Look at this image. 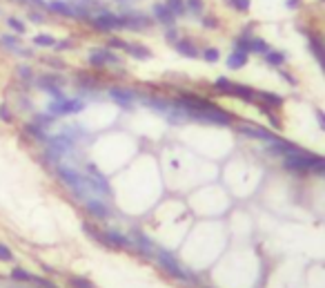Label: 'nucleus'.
Returning <instances> with one entry per match:
<instances>
[{"mask_svg":"<svg viewBox=\"0 0 325 288\" xmlns=\"http://www.w3.org/2000/svg\"><path fill=\"white\" fill-rule=\"evenodd\" d=\"M200 56H203V60H207V63H216V60L221 58V52H218L216 47H207V50L200 52Z\"/></svg>","mask_w":325,"mask_h":288,"instance_id":"obj_33","label":"nucleus"},{"mask_svg":"<svg viewBox=\"0 0 325 288\" xmlns=\"http://www.w3.org/2000/svg\"><path fill=\"white\" fill-rule=\"evenodd\" d=\"M31 284H36V286H40V288H56L51 282H49V279H45V277H36V275H34V279H31Z\"/></svg>","mask_w":325,"mask_h":288,"instance_id":"obj_43","label":"nucleus"},{"mask_svg":"<svg viewBox=\"0 0 325 288\" xmlns=\"http://www.w3.org/2000/svg\"><path fill=\"white\" fill-rule=\"evenodd\" d=\"M25 130H27V134H29V136H34V139H38V141H45V143H47V139H49V136L45 134V127L36 125V123H29V125L25 127Z\"/></svg>","mask_w":325,"mask_h":288,"instance_id":"obj_29","label":"nucleus"},{"mask_svg":"<svg viewBox=\"0 0 325 288\" xmlns=\"http://www.w3.org/2000/svg\"><path fill=\"white\" fill-rule=\"evenodd\" d=\"M9 277H11L13 282H18V284H29L31 279H34V275H31L27 268H20V266H16V268H11Z\"/></svg>","mask_w":325,"mask_h":288,"instance_id":"obj_24","label":"nucleus"},{"mask_svg":"<svg viewBox=\"0 0 325 288\" xmlns=\"http://www.w3.org/2000/svg\"><path fill=\"white\" fill-rule=\"evenodd\" d=\"M85 176H87V181H89V190H92V194H105V197H109L111 194L109 181L102 176V172L98 170L93 163H87V166H85Z\"/></svg>","mask_w":325,"mask_h":288,"instance_id":"obj_5","label":"nucleus"},{"mask_svg":"<svg viewBox=\"0 0 325 288\" xmlns=\"http://www.w3.org/2000/svg\"><path fill=\"white\" fill-rule=\"evenodd\" d=\"M125 45H127V43H125L123 38H116V36L107 41V47H109V50H114V47L116 50H125Z\"/></svg>","mask_w":325,"mask_h":288,"instance_id":"obj_41","label":"nucleus"},{"mask_svg":"<svg viewBox=\"0 0 325 288\" xmlns=\"http://www.w3.org/2000/svg\"><path fill=\"white\" fill-rule=\"evenodd\" d=\"M45 63L49 65V67H56V69H65V63L62 60H58V58H43Z\"/></svg>","mask_w":325,"mask_h":288,"instance_id":"obj_46","label":"nucleus"},{"mask_svg":"<svg viewBox=\"0 0 325 288\" xmlns=\"http://www.w3.org/2000/svg\"><path fill=\"white\" fill-rule=\"evenodd\" d=\"M154 18L158 20L160 25H165V27H174V23H176V16H174L172 9H169L167 5H163V2L154 5Z\"/></svg>","mask_w":325,"mask_h":288,"instance_id":"obj_14","label":"nucleus"},{"mask_svg":"<svg viewBox=\"0 0 325 288\" xmlns=\"http://www.w3.org/2000/svg\"><path fill=\"white\" fill-rule=\"evenodd\" d=\"M319 161H321L319 154H312V152H307V150H303V152H298V154L283 157V168L287 172H314Z\"/></svg>","mask_w":325,"mask_h":288,"instance_id":"obj_2","label":"nucleus"},{"mask_svg":"<svg viewBox=\"0 0 325 288\" xmlns=\"http://www.w3.org/2000/svg\"><path fill=\"white\" fill-rule=\"evenodd\" d=\"M89 65L92 67H105V65H118L120 58L109 50V47H98V50H92L87 56Z\"/></svg>","mask_w":325,"mask_h":288,"instance_id":"obj_7","label":"nucleus"},{"mask_svg":"<svg viewBox=\"0 0 325 288\" xmlns=\"http://www.w3.org/2000/svg\"><path fill=\"white\" fill-rule=\"evenodd\" d=\"M247 60H249V54L247 52H238V50H234L230 56H227V67L230 69H243L245 65H247Z\"/></svg>","mask_w":325,"mask_h":288,"instance_id":"obj_19","label":"nucleus"},{"mask_svg":"<svg viewBox=\"0 0 325 288\" xmlns=\"http://www.w3.org/2000/svg\"><path fill=\"white\" fill-rule=\"evenodd\" d=\"M265 63L270 65V67H276V69L283 67V65H285V54H283V52L270 50V52L265 54Z\"/></svg>","mask_w":325,"mask_h":288,"instance_id":"obj_23","label":"nucleus"},{"mask_svg":"<svg viewBox=\"0 0 325 288\" xmlns=\"http://www.w3.org/2000/svg\"><path fill=\"white\" fill-rule=\"evenodd\" d=\"M234 50H238V52H247V54H249V38H247V36H238V38H234Z\"/></svg>","mask_w":325,"mask_h":288,"instance_id":"obj_38","label":"nucleus"},{"mask_svg":"<svg viewBox=\"0 0 325 288\" xmlns=\"http://www.w3.org/2000/svg\"><path fill=\"white\" fill-rule=\"evenodd\" d=\"M85 110V101L83 99H53L51 103L47 105V112L53 114V116H71V114H78Z\"/></svg>","mask_w":325,"mask_h":288,"instance_id":"obj_3","label":"nucleus"},{"mask_svg":"<svg viewBox=\"0 0 325 288\" xmlns=\"http://www.w3.org/2000/svg\"><path fill=\"white\" fill-rule=\"evenodd\" d=\"M123 27L125 29H134V32H142L151 25V18L145 14H138V11H125L123 16Z\"/></svg>","mask_w":325,"mask_h":288,"instance_id":"obj_9","label":"nucleus"},{"mask_svg":"<svg viewBox=\"0 0 325 288\" xmlns=\"http://www.w3.org/2000/svg\"><path fill=\"white\" fill-rule=\"evenodd\" d=\"M307 47H310V52L314 54V58L319 60V65L325 72V45L321 43V38L314 36V34H307Z\"/></svg>","mask_w":325,"mask_h":288,"instance_id":"obj_13","label":"nucleus"},{"mask_svg":"<svg viewBox=\"0 0 325 288\" xmlns=\"http://www.w3.org/2000/svg\"><path fill=\"white\" fill-rule=\"evenodd\" d=\"M85 208H87L89 215H93L96 219H107L111 215V208L107 203H102L100 199H93V197H87L85 199Z\"/></svg>","mask_w":325,"mask_h":288,"instance_id":"obj_12","label":"nucleus"},{"mask_svg":"<svg viewBox=\"0 0 325 288\" xmlns=\"http://www.w3.org/2000/svg\"><path fill=\"white\" fill-rule=\"evenodd\" d=\"M0 121H4V123L13 121V114H11V110L7 108V103H0Z\"/></svg>","mask_w":325,"mask_h":288,"instance_id":"obj_39","label":"nucleus"},{"mask_svg":"<svg viewBox=\"0 0 325 288\" xmlns=\"http://www.w3.org/2000/svg\"><path fill=\"white\" fill-rule=\"evenodd\" d=\"M53 50H56V52L71 50V41H69V38H65V41H56V45H53Z\"/></svg>","mask_w":325,"mask_h":288,"instance_id":"obj_44","label":"nucleus"},{"mask_svg":"<svg viewBox=\"0 0 325 288\" xmlns=\"http://www.w3.org/2000/svg\"><path fill=\"white\" fill-rule=\"evenodd\" d=\"M31 43H34L36 47H51V50H53V45H56V38L49 36V34H36Z\"/></svg>","mask_w":325,"mask_h":288,"instance_id":"obj_28","label":"nucleus"},{"mask_svg":"<svg viewBox=\"0 0 325 288\" xmlns=\"http://www.w3.org/2000/svg\"><path fill=\"white\" fill-rule=\"evenodd\" d=\"M249 52H254V54H263L265 56L267 52H270V45H267L263 38H258V36H252L249 38Z\"/></svg>","mask_w":325,"mask_h":288,"instance_id":"obj_26","label":"nucleus"},{"mask_svg":"<svg viewBox=\"0 0 325 288\" xmlns=\"http://www.w3.org/2000/svg\"><path fill=\"white\" fill-rule=\"evenodd\" d=\"M238 132L245 136H249V139H258V141H265V143H270V141L276 139L274 132L265 130V127L261 125H252V123H243V125H238Z\"/></svg>","mask_w":325,"mask_h":288,"instance_id":"obj_11","label":"nucleus"},{"mask_svg":"<svg viewBox=\"0 0 325 288\" xmlns=\"http://www.w3.org/2000/svg\"><path fill=\"white\" fill-rule=\"evenodd\" d=\"M47 9L53 11V14H58V16H65V18H76L74 5L65 2V0H49V2H47Z\"/></svg>","mask_w":325,"mask_h":288,"instance_id":"obj_16","label":"nucleus"},{"mask_svg":"<svg viewBox=\"0 0 325 288\" xmlns=\"http://www.w3.org/2000/svg\"><path fill=\"white\" fill-rule=\"evenodd\" d=\"M165 38H167L169 43H176V41H178V32H176V27H167V32H165Z\"/></svg>","mask_w":325,"mask_h":288,"instance_id":"obj_48","label":"nucleus"},{"mask_svg":"<svg viewBox=\"0 0 325 288\" xmlns=\"http://www.w3.org/2000/svg\"><path fill=\"white\" fill-rule=\"evenodd\" d=\"M0 47H4V50L11 52V54H20V50H22L18 34H2V36H0Z\"/></svg>","mask_w":325,"mask_h":288,"instance_id":"obj_20","label":"nucleus"},{"mask_svg":"<svg viewBox=\"0 0 325 288\" xmlns=\"http://www.w3.org/2000/svg\"><path fill=\"white\" fill-rule=\"evenodd\" d=\"M123 52H127L129 56H134V58H138V60H147L151 56V52L147 50L145 45H138V43H127Z\"/></svg>","mask_w":325,"mask_h":288,"instance_id":"obj_22","label":"nucleus"},{"mask_svg":"<svg viewBox=\"0 0 325 288\" xmlns=\"http://www.w3.org/2000/svg\"><path fill=\"white\" fill-rule=\"evenodd\" d=\"M214 87H216V90H221V92H225V94H232V87H234V83H232L230 78H225V76H218L216 81H214Z\"/></svg>","mask_w":325,"mask_h":288,"instance_id":"obj_32","label":"nucleus"},{"mask_svg":"<svg viewBox=\"0 0 325 288\" xmlns=\"http://www.w3.org/2000/svg\"><path fill=\"white\" fill-rule=\"evenodd\" d=\"M116 2H120V5H125V2H129V0H116ZM132 2H136V0H132Z\"/></svg>","mask_w":325,"mask_h":288,"instance_id":"obj_51","label":"nucleus"},{"mask_svg":"<svg viewBox=\"0 0 325 288\" xmlns=\"http://www.w3.org/2000/svg\"><path fill=\"white\" fill-rule=\"evenodd\" d=\"M232 96H236V99H240V101H247V103H256V92H254L252 87H247V85H238V83H234V87H232Z\"/></svg>","mask_w":325,"mask_h":288,"instance_id":"obj_21","label":"nucleus"},{"mask_svg":"<svg viewBox=\"0 0 325 288\" xmlns=\"http://www.w3.org/2000/svg\"><path fill=\"white\" fill-rule=\"evenodd\" d=\"M69 286L71 288H96L87 277H69Z\"/></svg>","mask_w":325,"mask_h":288,"instance_id":"obj_34","label":"nucleus"},{"mask_svg":"<svg viewBox=\"0 0 325 288\" xmlns=\"http://www.w3.org/2000/svg\"><path fill=\"white\" fill-rule=\"evenodd\" d=\"M53 121H56V116H53V114H49V112H45V114H34V123H36V125H40V127L51 125Z\"/></svg>","mask_w":325,"mask_h":288,"instance_id":"obj_31","label":"nucleus"},{"mask_svg":"<svg viewBox=\"0 0 325 288\" xmlns=\"http://www.w3.org/2000/svg\"><path fill=\"white\" fill-rule=\"evenodd\" d=\"M156 261H158L160 268H163L167 275H172V277H176V279H191V275L187 273L181 264H178V259L172 255V252L158 250V252H156Z\"/></svg>","mask_w":325,"mask_h":288,"instance_id":"obj_4","label":"nucleus"},{"mask_svg":"<svg viewBox=\"0 0 325 288\" xmlns=\"http://www.w3.org/2000/svg\"><path fill=\"white\" fill-rule=\"evenodd\" d=\"M256 101L261 103V108H270V110L283 105V96L274 94V92H256Z\"/></svg>","mask_w":325,"mask_h":288,"instance_id":"obj_17","label":"nucleus"},{"mask_svg":"<svg viewBox=\"0 0 325 288\" xmlns=\"http://www.w3.org/2000/svg\"><path fill=\"white\" fill-rule=\"evenodd\" d=\"M298 2H301V0H287L285 5H287L289 9H296V7H298Z\"/></svg>","mask_w":325,"mask_h":288,"instance_id":"obj_50","label":"nucleus"},{"mask_svg":"<svg viewBox=\"0 0 325 288\" xmlns=\"http://www.w3.org/2000/svg\"><path fill=\"white\" fill-rule=\"evenodd\" d=\"M200 20H203V25H205V27H209V29L218 27V23H216V18H214V16H205L203 14V18H200Z\"/></svg>","mask_w":325,"mask_h":288,"instance_id":"obj_45","label":"nucleus"},{"mask_svg":"<svg viewBox=\"0 0 325 288\" xmlns=\"http://www.w3.org/2000/svg\"><path fill=\"white\" fill-rule=\"evenodd\" d=\"M107 96H109V99L114 101L116 105H120V108H125V110H132L134 108V101L138 99V96L134 94L132 90H125V87H109Z\"/></svg>","mask_w":325,"mask_h":288,"instance_id":"obj_10","label":"nucleus"},{"mask_svg":"<svg viewBox=\"0 0 325 288\" xmlns=\"http://www.w3.org/2000/svg\"><path fill=\"white\" fill-rule=\"evenodd\" d=\"M105 241L109 248H132V239L120 234L118 230H105Z\"/></svg>","mask_w":325,"mask_h":288,"instance_id":"obj_15","label":"nucleus"},{"mask_svg":"<svg viewBox=\"0 0 325 288\" xmlns=\"http://www.w3.org/2000/svg\"><path fill=\"white\" fill-rule=\"evenodd\" d=\"M174 50H176L181 56H185V58H198L200 56L198 47H196L191 41H183V38H178V41L174 43Z\"/></svg>","mask_w":325,"mask_h":288,"instance_id":"obj_18","label":"nucleus"},{"mask_svg":"<svg viewBox=\"0 0 325 288\" xmlns=\"http://www.w3.org/2000/svg\"><path fill=\"white\" fill-rule=\"evenodd\" d=\"M227 5H230L232 9H236V11H249L252 2H249V0H227Z\"/></svg>","mask_w":325,"mask_h":288,"instance_id":"obj_36","label":"nucleus"},{"mask_svg":"<svg viewBox=\"0 0 325 288\" xmlns=\"http://www.w3.org/2000/svg\"><path fill=\"white\" fill-rule=\"evenodd\" d=\"M36 85H38L43 92L51 94L53 99H65V94H62V90H60L62 78L56 76V74H45V76H38V78H36Z\"/></svg>","mask_w":325,"mask_h":288,"instance_id":"obj_8","label":"nucleus"},{"mask_svg":"<svg viewBox=\"0 0 325 288\" xmlns=\"http://www.w3.org/2000/svg\"><path fill=\"white\" fill-rule=\"evenodd\" d=\"M27 18H29L31 23H36V25H43L45 23V16L40 14V11H36V9H31L29 14H27Z\"/></svg>","mask_w":325,"mask_h":288,"instance_id":"obj_42","label":"nucleus"},{"mask_svg":"<svg viewBox=\"0 0 325 288\" xmlns=\"http://www.w3.org/2000/svg\"><path fill=\"white\" fill-rule=\"evenodd\" d=\"M323 2H325V0H323Z\"/></svg>","mask_w":325,"mask_h":288,"instance_id":"obj_53","label":"nucleus"},{"mask_svg":"<svg viewBox=\"0 0 325 288\" xmlns=\"http://www.w3.org/2000/svg\"><path fill=\"white\" fill-rule=\"evenodd\" d=\"M56 174L60 176V181H62V183H65L67 188H69L71 192H74L78 199H83V201H85V199L89 197V192H92V190H89V181H87V176L80 174V172L76 170V168L60 166V163H58V166H56Z\"/></svg>","mask_w":325,"mask_h":288,"instance_id":"obj_1","label":"nucleus"},{"mask_svg":"<svg viewBox=\"0 0 325 288\" xmlns=\"http://www.w3.org/2000/svg\"><path fill=\"white\" fill-rule=\"evenodd\" d=\"M16 72H18V76H20L22 81H27V83H29V81H34V72H31V67H29V65H18V67H16Z\"/></svg>","mask_w":325,"mask_h":288,"instance_id":"obj_37","label":"nucleus"},{"mask_svg":"<svg viewBox=\"0 0 325 288\" xmlns=\"http://www.w3.org/2000/svg\"><path fill=\"white\" fill-rule=\"evenodd\" d=\"M280 69V67H279ZM280 76L285 78V83H289V85H296V78L292 76V74H287V72H283V69H280Z\"/></svg>","mask_w":325,"mask_h":288,"instance_id":"obj_49","label":"nucleus"},{"mask_svg":"<svg viewBox=\"0 0 325 288\" xmlns=\"http://www.w3.org/2000/svg\"><path fill=\"white\" fill-rule=\"evenodd\" d=\"M7 27L11 29L13 34H18V36H22V34L27 32V25L22 23L20 18H16V16H9V18H7Z\"/></svg>","mask_w":325,"mask_h":288,"instance_id":"obj_27","label":"nucleus"},{"mask_svg":"<svg viewBox=\"0 0 325 288\" xmlns=\"http://www.w3.org/2000/svg\"><path fill=\"white\" fill-rule=\"evenodd\" d=\"M93 29L98 32H116V29H123V18L118 14H111V11H100V14L92 16L89 18Z\"/></svg>","mask_w":325,"mask_h":288,"instance_id":"obj_6","label":"nucleus"},{"mask_svg":"<svg viewBox=\"0 0 325 288\" xmlns=\"http://www.w3.org/2000/svg\"><path fill=\"white\" fill-rule=\"evenodd\" d=\"M185 7H187V11H191L194 16H203V0H187Z\"/></svg>","mask_w":325,"mask_h":288,"instance_id":"obj_35","label":"nucleus"},{"mask_svg":"<svg viewBox=\"0 0 325 288\" xmlns=\"http://www.w3.org/2000/svg\"><path fill=\"white\" fill-rule=\"evenodd\" d=\"M11 259H13L11 248H9L7 243H2V241H0V261H11Z\"/></svg>","mask_w":325,"mask_h":288,"instance_id":"obj_40","label":"nucleus"},{"mask_svg":"<svg viewBox=\"0 0 325 288\" xmlns=\"http://www.w3.org/2000/svg\"><path fill=\"white\" fill-rule=\"evenodd\" d=\"M83 230L93 239V241H98V243H102V246H107V241H105V230H98L96 226H92L89 221H85V224H83Z\"/></svg>","mask_w":325,"mask_h":288,"instance_id":"obj_25","label":"nucleus"},{"mask_svg":"<svg viewBox=\"0 0 325 288\" xmlns=\"http://www.w3.org/2000/svg\"><path fill=\"white\" fill-rule=\"evenodd\" d=\"M0 14H2V9H0Z\"/></svg>","mask_w":325,"mask_h":288,"instance_id":"obj_52","label":"nucleus"},{"mask_svg":"<svg viewBox=\"0 0 325 288\" xmlns=\"http://www.w3.org/2000/svg\"><path fill=\"white\" fill-rule=\"evenodd\" d=\"M165 5L169 7V9H172V14L176 16H183L187 11V7H185V0H167V2H165Z\"/></svg>","mask_w":325,"mask_h":288,"instance_id":"obj_30","label":"nucleus"},{"mask_svg":"<svg viewBox=\"0 0 325 288\" xmlns=\"http://www.w3.org/2000/svg\"><path fill=\"white\" fill-rule=\"evenodd\" d=\"M314 116H316V123H319V127L325 132V112H323V110H316Z\"/></svg>","mask_w":325,"mask_h":288,"instance_id":"obj_47","label":"nucleus"}]
</instances>
